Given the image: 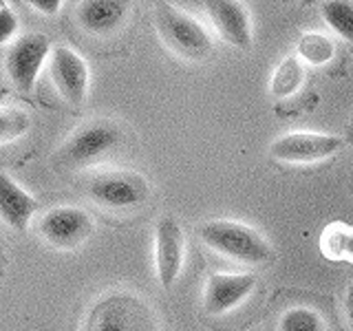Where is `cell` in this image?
<instances>
[{
  "label": "cell",
  "mask_w": 353,
  "mask_h": 331,
  "mask_svg": "<svg viewBox=\"0 0 353 331\" xmlns=\"http://www.w3.org/2000/svg\"><path fill=\"white\" fill-rule=\"evenodd\" d=\"M38 237L53 250H75L95 234V219L80 205H53L36 223Z\"/></svg>",
  "instance_id": "cell-6"
},
{
  "label": "cell",
  "mask_w": 353,
  "mask_h": 331,
  "mask_svg": "<svg viewBox=\"0 0 353 331\" xmlns=\"http://www.w3.org/2000/svg\"><path fill=\"white\" fill-rule=\"evenodd\" d=\"M342 148H345V139L340 135L314 130H292L276 137L270 143V157L281 163L307 166L331 159Z\"/></svg>",
  "instance_id": "cell-7"
},
{
  "label": "cell",
  "mask_w": 353,
  "mask_h": 331,
  "mask_svg": "<svg viewBox=\"0 0 353 331\" xmlns=\"http://www.w3.org/2000/svg\"><path fill=\"white\" fill-rule=\"evenodd\" d=\"M128 132L117 119L99 117L77 126L55 154V166L66 170H88L113 161L126 150Z\"/></svg>",
  "instance_id": "cell-1"
},
{
  "label": "cell",
  "mask_w": 353,
  "mask_h": 331,
  "mask_svg": "<svg viewBox=\"0 0 353 331\" xmlns=\"http://www.w3.org/2000/svg\"><path fill=\"white\" fill-rule=\"evenodd\" d=\"M256 290L254 274H228L212 272L208 274L203 285V309L208 316H223L245 303Z\"/></svg>",
  "instance_id": "cell-11"
},
{
  "label": "cell",
  "mask_w": 353,
  "mask_h": 331,
  "mask_svg": "<svg viewBox=\"0 0 353 331\" xmlns=\"http://www.w3.org/2000/svg\"><path fill=\"white\" fill-rule=\"evenodd\" d=\"M154 29L163 47L185 62H203L214 53V42L208 29L194 16L170 3L154 5Z\"/></svg>",
  "instance_id": "cell-4"
},
{
  "label": "cell",
  "mask_w": 353,
  "mask_h": 331,
  "mask_svg": "<svg viewBox=\"0 0 353 331\" xmlns=\"http://www.w3.org/2000/svg\"><path fill=\"white\" fill-rule=\"evenodd\" d=\"M38 210V201L7 170L0 172V217L14 232H27Z\"/></svg>",
  "instance_id": "cell-14"
},
{
  "label": "cell",
  "mask_w": 353,
  "mask_h": 331,
  "mask_svg": "<svg viewBox=\"0 0 353 331\" xmlns=\"http://www.w3.org/2000/svg\"><path fill=\"white\" fill-rule=\"evenodd\" d=\"M51 40L44 33H22L5 47V73L18 91L29 93L42 64L51 58Z\"/></svg>",
  "instance_id": "cell-8"
},
{
  "label": "cell",
  "mask_w": 353,
  "mask_h": 331,
  "mask_svg": "<svg viewBox=\"0 0 353 331\" xmlns=\"http://www.w3.org/2000/svg\"><path fill=\"white\" fill-rule=\"evenodd\" d=\"M18 16L14 14V11L9 9L7 3L0 5V42L5 44H11L18 36Z\"/></svg>",
  "instance_id": "cell-21"
},
{
  "label": "cell",
  "mask_w": 353,
  "mask_h": 331,
  "mask_svg": "<svg viewBox=\"0 0 353 331\" xmlns=\"http://www.w3.org/2000/svg\"><path fill=\"white\" fill-rule=\"evenodd\" d=\"M199 239L212 252L243 265H268L274 261V248L259 230L232 219H214L199 225Z\"/></svg>",
  "instance_id": "cell-2"
},
{
  "label": "cell",
  "mask_w": 353,
  "mask_h": 331,
  "mask_svg": "<svg viewBox=\"0 0 353 331\" xmlns=\"http://www.w3.org/2000/svg\"><path fill=\"white\" fill-rule=\"evenodd\" d=\"M84 194L106 212L126 214L148 205L152 188L146 177L135 170H99L84 181Z\"/></svg>",
  "instance_id": "cell-5"
},
{
  "label": "cell",
  "mask_w": 353,
  "mask_h": 331,
  "mask_svg": "<svg viewBox=\"0 0 353 331\" xmlns=\"http://www.w3.org/2000/svg\"><path fill=\"white\" fill-rule=\"evenodd\" d=\"M82 331H161L154 309L132 292H108L86 312Z\"/></svg>",
  "instance_id": "cell-3"
},
{
  "label": "cell",
  "mask_w": 353,
  "mask_h": 331,
  "mask_svg": "<svg viewBox=\"0 0 353 331\" xmlns=\"http://www.w3.org/2000/svg\"><path fill=\"white\" fill-rule=\"evenodd\" d=\"M185 237L179 219L161 214L154 225V270L163 290H170L183 270Z\"/></svg>",
  "instance_id": "cell-10"
},
{
  "label": "cell",
  "mask_w": 353,
  "mask_h": 331,
  "mask_svg": "<svg viewBox=\"0 0 353 331\" xmlns=\"http://www.w3.org/2000/svg\"><path fill=\"white\" fill-rule=\"evenodd\" d=\"M305 82V66L298 55H287L283 58L270 77V95L276 99H287L296 95Z\"/></svg>",
  "instance_id": "cell-15"
},
{
  "label": "cell",
  "mask_w": 353,
  "mask_h": 331,
  "mask_svg": "<svg viewBox=\"0 0 353 331\" xmlns=\"http://www.w3.org/2000/svg\"><path fill=\"white\" fill-rule=\"evenodd\" d=\"M29 128H31V117L27 110L11 104H3V108H0V143L3 146L20 139L22 135H27Z\"/></svg>",
  "instance_id": "cell-20"
},
{
  "label": "cell",
  "mask_w": 353,
  "mask_h": 331,
  "mask_svg": "<svg viewBox=\"0 0 353 331\" xmlns=\"http://www.w3.org/2000/svg\"><path fill=\"white\" fill-rule=\"evenodd\" d=\"M320 16L340 40L353 44V3H349V0H329V3L320 5Z\"/></svg>",
  "instance_id": "cell-18"
},
{
  "label": "cell",
  "mask_w": 353,
  "mask_h": 331,
  "mask_svg": "<svg viewBox=\"0 0 353 331\" xmlns=\"http://www.w3.org/2000/svg\"><path fill=\"white\" fill-rule=\"evenodd\" d=\"M205 9L221 40L234 49L252 47L254 36L250 11L241 3H236V0H212V3H205Z\"/></svg>",
  "instance_id": "cell-12"
},
{
  "label": "cell",
  "mask_w": 353,
  "mask_h": 331,
  "mask_svg": "<svg viewBox=\"0 0 353 331\" xmlns=\"http://www.w3.org/2000/svg\"><path fill=\"white\" fill-rule=\"evenodd\" d=\"M49 75L55 91L66 104H84L88 82H91V71H88L86 60L75 49L64 47V44L53 47V53L49 58Z\"/></svg>",
  "instance_id": "cell-9"
},
{
  "label": "cell",
  "mask_w": 353,
  "mask_h": 331,
  "mask_svg": "<svg viewBox=\"0 0 353 331\" xmlns=\"http://www.w3.org/2000/svg\"><path fill=\"white\" fill-rule=\"evenodd\" d=\"M279 331H327V323L314 307L296 305L281 314Z\"/></svg>",
  "instance_id": "cell-19"
},
{
  "label": "cell",
  "mask_w": 353,
  "mask_h": 331,
  "mask_svg": "<svg viewBox=\"0 0 353 331\" xmlns=\"http://www.w3.org/2000/svg\"><path fill=\"white\" fill-rule=\"evenodd\" d=\"M130 16V5L119 0H84L77 5V25L95 38L115 36L124 29Z\"/></svg>",
  "instance_id": "cell-13"
},
{
  "label": "cell",
  "mask_w": 353,
  "mask_h": 331,
  "mask_svg": "<svg viewBox=\"0 0 353 331\" xmlns=\"http://www.w3.org/2000/svg\"><path fill=\"white\" fill-rule=\"evenodd\" d=\"M296 55L305 64L325 66L336 58V42L320 31H305L301 33V38H298Z\"/></svg>",
  "instance_id": "cell-17"
},
{
  "label": "cell",
  "mask_w": 353,
  "mask_h": 331,
  "mask_svg": "<svg viewBox=\"0 0 353 331\" xmlns=\"http://www.w3.org/2000/svg\"><path fill=\"white\" fill-rule=\"evenodd\" d=\"M29 5L42 16H55L60 11V7H62L60 0H31Z\"/></svg>",
  "instance_id": "cell-22"
},
{
  "label": "cell",
  "mask_w": 353,
  "mask_h": 331,
  "mask_svg": "<svg viewBox=\"0 0 353 331\" xmlns=\"http://www.w3.org/2000/svg\"><path fill=\"white\" fill-rule=\"evenodd\" d=\"M320 252L327 261L353 263V228L345 223H329L320 234Z\"/></svg>",
  "instance_id": "cell-16"
},
{
  "label": "cell",
  "mask_w": 353,
  "mask_h": 331,
  "mask_svg": "<svg viewBox=\"0 0 353 331\" xmlns=\"http://www.w3.org/2000/svg\"><path fill=\"white\" fill-rule=\"evenodd\" d=\"M345 312H347V318H349V325L353 327V283L349 285V290H347V298H345Z\"/></svg>",
  "instance_id": "cell-23"
}]
</instances>
